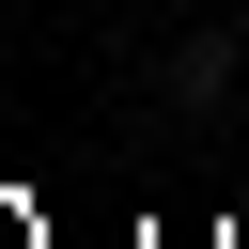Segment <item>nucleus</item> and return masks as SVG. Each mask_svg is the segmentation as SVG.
Listing matches in <instances>:
<instances>
[{
	"instance_id": "nucleus-1",
	"label": "nucleus",
	"mask_w": 249,
	"mask_h": 249,
	"mask_svg": "<svg viewBox=\"0 0 249 249\" xmlns=\"http://www.w3.org/2000/svg\"><path fill=\"white\" fill-rule=\"evenodd\" d=\"M171 93L218 109V93H233V31H187V47H171Z\"/></svg>"
}]
</instances>
